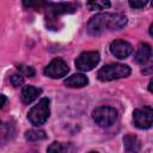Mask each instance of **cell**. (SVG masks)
<instances>
[{"instance_id":"22","label":"cell","mask_w":153,"mask_h":153,"mask_svg":"<svg viewBox=\"0 0 153 153\" xmlns=\"http://www.w3.org/2000/svg\"><path fill=\"white\" fill-rule=\"evenodd\" d=\"M29 153H37V152H35V151H31V152H29Z\"/></svg>"},{"instance_id":"12","label":"cell","mask_w":153,"mask_h":153,"mask_svg":"<svg viewBox=\"0 0 153 153\" xmlns=\"http://www.w3.org/2000/svg\"><path fill=\"white\" fill-rule=\"evenodd\" d=\"M42 93V90L36 87V86H32V85H26L23 87L22 90V94H20V98H22V102L24 104H30L32 103L39 94Z\"/></svg>"},{"instance_id":"1","label":"cell","mask_w":153,"mask_h":153,"mask_svg":"<svg viewBox=\"0 0 153 153\" xmlns=\"http://www.w3.org/2000/svg\"><path fill=\"white\" fill-rule=\"evenodd\" d=\"M127 24V17L122 13L103 12L93 16L87 23V31L92 36L102 35L106 31L120 30Z\"/></svg>"},{"instance_id":"19","label":"cell","mask_w":153,"mask_h":153,"mask_svg":"<svg viewBox=\"0 0 153 153\" xmlns=\"http://www.w3.org/2000/svg\"><path fill=\"white\" fill-rule=\"evenodd\" d=\"M10 80H11V84H12L14 87H19V86H22V85L24 84V76H23L20 73L12 74L11 78H10Z\"/></svg>"},{"instance_id":"6","label":"cell","mask_w":153,"mask_h":153,"mask_svg":"<svg viewBox=\"0 0 153 153\" xmlns=\"http://www.w3.org/2000/svg\"><path fill=\"white\" fill-rule=\"evenodd\" d=\"M134 124L140 129H148L153 123V110L151 106H143L141 109H136L133 112Z\"/></svg>"},{"instance_id":"16","label":"cell","mask_w":153,"mask_h":153,"mask_svg":"<svg viewBox=\"0 0 153 153\" xmlns=\"http://www.w3.org/2000/svg\"><path fill=\"white\" fill-rule=\"evenodd\" d=\"M47 153H68V148L61 142H53L47 148Z\"/></svg>"},{"instance_id":"20","label":"cell","mask_w":153,"mask_h":153,"mask_svg":"<svg viewBox=\"0 0 153 153\" xmlns=\"http://www.w3.org/2000/svg\"><path fill=\"white\" fill-rule=\"evenodd\" d=\"M146 5V1H129V6L133 8H143Z\"/></svg>"},{"instance_id":"15","label":"cell","mask_w":153,"mask_h":153,"mask_svg":"<svg viewBox=\"0 0 153 153\" xmlns=\"http://www.w3.org/2000/svg\"><path fill=\"white\" fill-rule=\"evenodd\" d=\"M47 139V134L43 130H36V129H31L27 130L25 133V140L35 142V141H39V140H44Z\"/></svg>"},{"instance_id":"17","label":"cell","mask_w":153,"mask_h":153,"mask_svg":"<svg viewBox=\"0 0 153 153\" xmlns=\"http://www.w3.org/2000/svg\"><path fill=\"white\" fill-rule=\"evenodd\" d=\"M86 6L90 10H104L110 7V2L109 1H90L86 4Z\"/></svg>"},{"instance_id":"13","label":"cell","mask_w":153,"mask_h":153,"mask_svg":"<svg viewBox=\"0 0 153 153\" xmlns=\"http://www.w3.org/2000/svg\"><path fill=\"white\" fill-rule=\"evenodd\" d=\"M63 84L66 86H68V87H78V88H80V87H84V86H86L88 84V79L84 74L76 73V74H73V75L68 76L63 81Z\"/></svg>"},{"instance_id":"5","label":"cell","mask_w":153,"mask_h":153,"mask_svg":"<svg viewBox=\"0 0 153 153\" xmlns=\"http://www.w3.org/2000/svg\"><path fill=\"white\" fill-rule=\"evenodd\" d=\"M100 56L98 51H84L75 60V67L81 72L92 71L99 62Z\"/></svg>"},{"instance_id":"2","label":"cell","mask_w":153,"mask_h":153,"mask_svg":"<svg viewBox=\"0 0 153 153\" xmlns=\"http://www.w3.org/2000/svg\"><path fill=\"white\" fill-rule=\"evenodd\" d=\"M130 67L123 63H109L104 67H102L97 76L100 81H111L115 79H121V78H127L130 75Z\"/></svg>"},{"instance_id":"9","label":"cell","mask_w":153,"mask_h":153,"mask_svg":"<svg viewBox=\"0 0 153 153\" xmlns=\"http://www.w3.org/2000/svg\"><path fill=\"white\" fill-rule=\"evenodd\" d=\"M48 6V13L51 17H56L60 14H66V13H72L76 10V5L72 2H47Z\"/></svg>"},{"instance_id":"18","label":"cell","mask_w":153,"mask_h":153,"mask_svg":"<svg viewBox=\"0 0 153 153\" xmlns=\"http://www.w3.org/2000/svg\"><path fill=\"white\" fill-rule=\"evenodd\" d=\"M19 73L23 75V76H29V78H32L35 76V69L30 66H26V65H18L17 66Z\"/></svg>"},{"instance_id":"4","label":"cell","mask_w":153,"mask_h":153,"mask_svg":"<svg viewBox=\"0 0 153 153\" xmlns=\"http://www.w3.org/2000/svg\"><path fill=\"white\" fill-rule=\"evenodd\" d=\"M117 110L112 106H98L92 111V117L100 127H110L117 120Z\"/></svg>"},{"instance_id":"10","label":"cell","mask_w":153,"mask_h":153,"mask_svg":"<svg viewBox=\"0 0 153 153\" xmlns=\"http://www.w3.org/2000/svg\"><path fill=\"white\" fill-rule=\"evenodd\" d=\"M124 153H139L141 149V142L134 134H127L123 137Z\"/></svg>"},{"instance_id":"11","label":"cell","mask_w":153,"mask_h":153,"mask_svg":"<svg viewBox=\"0 0 153 153\" xmlns=\"http://www.w3.org/2000/svg\"><path fill=\"white\" fill-rule=\"evenodd\" d=\"M152 56V48L148 43H140L135 54V61L139 65H146Z\"/></svg>"},{"instance_id":"21","label":"cell","mask_w":153,"mask_h":153,"mask_svg":"<svg viewBox=\"0 0 153 153\" xmlns=\"http://www.w3.org/2000/svg\"><path fill=\"white\" fill-rule=\"evenodd\" d=\"M7 102V98L4 96V94H0V109L5 105V103Z\"/></svg>"},{"instance_id":"8","label":"cell","mask_w":153,"mask_h":153,"mask_svg":"<svg viewBox=\"0 0 153 153\" xmlns=\"http://www.w3.org/2000/svg\"><path fill=\"white\" fill-rule=\"evenodd\" d=\"M111 54L117 59H126L133 53V47L129 42L123 39H115L110 44Z\"/></svg>"},{"instance_id":"7","label":"cell","mask_w":153,"mask_h":153,"mask_svg":"<svg viewBox=\"0 0 153 153\" xmlns=\"http://www.w3.org/2000/svg\"><path fill=\"white\" fill-rule=\"evenodd\" d=\"M69 72L68 65L61 60V59H54L45 68H44V74L51 79H60L67 75Z\"/></svg>"},{"instance_id":"14","label":"cell","mask_w":153,"mask_h":153,"mask_svg":"<svg viewBox=\"0 0 153 153\" xmlns=\"http://www.w3.org/2000/svg\"><path fill=\"white\" fill-rule=\"evenodd\" d=\"M12 134H13L12 126L4 122V121H0V145L8 141L11 139Z\"/></svg>"},{"instance_id":"23","label":"cell","mask_w":153,"mask_h":153,"mask_svg":"<svg viewBox=\"0 0 153 153\" xmlns=\"http://www.w3.org/2000/svg\"><path fill=\"white\" fill-rule=\"evenodd\" d=\"M90 153H98V152H94V151H93V152H90Z\"/></svg>"},{"instance_id":"3","label":"cell","mask_w":153,"mask_h":153,"mask_svg":"<svg viewBox=\"0 0 153 153\" xmlns=\"http://www.w3.org/2000/svg\"><path fill=\"white\" fill-rule=\"evenodd\" d=\"M50 100L48 98H42L38 104L33 105L29 112H27V120L31 122V124L33 126H42L44 124L50 115Z\"/></svg>"}]
</instances>
